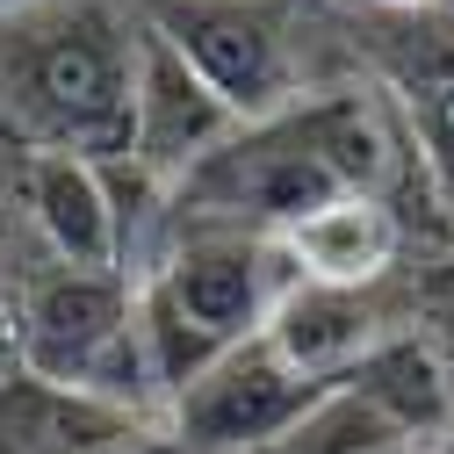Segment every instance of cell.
<instances>
[{
	"mask_svg": "<svg viewBox=\"0 0 454 454\" xmlns=\"http://www.w3.org/2000/svg\"><path fill=\"white\" fill-rule=\"evenodd\" d=\"M281 260L296 281H325V289H382V274L404 260V223L382 195H332L310 216L274 231Z\"/></svg>",
	"mask_w": 454,
	"mask_h": 454,
	"instance_id": "ba28073f",
	"label": "cell"
},
{
	"mask_svg": "<svg viewBox=\"0 0 454 454\" xmlns=\"http://www.w3.org/2000/svg\"><path fill=\"white\" fill-rule=\"evenodd\" d=\"M382 8H426V0H382Z\"/></svg>",
	"mask_w": 454,
	"mask_h": 454,
	"instance_id": "e0dca14e",
	"label": "cell"
},
{
	"mask_svg": "<svg viewBox=\"0 0 454 454\" xmlns=\"http://www.w3.org/2000/svg\"><path fill=\"white\" fill-rule=\"evenodd\" d=\"M22 8H36V0H0V22H8V15H22Z\"/></svg>",
	"mask_w": 454,
	"mask_h": 454,
	"instance_id": "2e32d148",
	"label": "cell"
},
{
	"mask_svg": "<svg viewBox=\"0 0 454 454\" xmlns=\"http://www.w3.org/2000/svg\"><path fill=\"white\" fill-rule=\"evenodd\" d=\"M174 296L202 332H216L223 347H239L267 325V310L289 289V260L267 231H239V223H202V231H181L159 253V267L145 274Z\"/></svg>",
	"mask_w": 454,
	"mask_h": 454,
	"instance_id": "8992f818",
	"label": "cell"
},
{
	"mask_svg": "<svg viewBox=\"0 0 454 454\" xmlns=\"http://www.w3.org/2000/svg\"><path fill=\"white\" fill-rule=\"evenodd\" d=\"M389 181V130L368 94H317L289 101L267 123H239L209 159L174 181L181 216L281 231L332 195H382Z\"/></svg>",
	"mask_w": 454,
	"mask_h": 454,
	"instance_id": "6da1fadb",
	"label": "cell"
},
{
	"mask_svg": "<svg viewBox=\"0 0 454 454\" xmlns=\"http://www.w3.org/2000/svg\"><path fill=\"white\" fill-rule=\"evenodd\" d=\"M137 36L108 0H36L0 22V123L29 152H130Z\"/></svg>",
	"mask_w": 454,
	"mask_h": 454,
	"instance_id": "7a4b0ae2",
	"label": "cell"
},
{
	"mask_svg": "<svg viewBox=\"0 0 454 454\" xmlns=\"http://www.w3.org/2000/svg\"><path fill=\"white\" fill-rule=\"evenodd\" d=\"M137 347H145V375H152V396L174 404V396L223 354V339L202 332L159 281H137Z\"/></svg>",
	"mask_w": 454,
	"mask_h": 454,
	"instance_id": "7c38bea8",
	"label": "cell"
},
{
	"mask_svg": "<svg viewBox=\"0 0 454 454\" xmlns=\"http://www.w3.org/2000/svg\"><path fill=\"white\" fill-rule=\"evenodd\" d=\"M426 130H433V145H440V159H447V174H454V87H440V94H433Z\"/></svg>",
	"mask_w": 454,
	"mask_h": 454,
	"instance_id": "5bb4252c",
	"label": "cell"
},
{
	"mask_svg": "<svg viewBox=\"0 0 454 454\" xmlns=\"http://www.w3.org/2000/svg\"><path fill=\"white\" fill-rule=\"evenodd\" d=\"M0 382H8V361H0Z\"/></svg>",
	"mask_w": 454,
	"mask_h": 454,
	"instance_id": "ac0fdd59",
	"label": "cell"
},
{
	"mask_svg": "<svg viewBox=\"0 0 454 454\" xmlns=\"http://www.w3.org/2000/svg\"><path fill=\"white\" fill-rule=\"evenodd\" d=\"M22 195H29V216H36V231H43V246H51L59 267H116V209H108L101 159L29 152Z\"/></svg>",
	"mask_w": 454,
	"mask_h": 454,
	"instance_id": "30bf717a",
	"label": "cell"
},
{
	"mask_svg": "<svg viewBox=\"0 0 454 454\" xmlns=\"http://www.w3.org/2000/svg\"><path fill=\"white\" fill-rule=\"evenodd\" d=\"M332 382H310L281 361L267 339H239L223 347L174 404H166V426H174L188 447L202 454H281L289 433L325 404Z\"/></svg>",
	"mask_w": 454,
	"mask_h": 454,
	"instance_id": "5b68a950",
	"label": "cell"
},
{
	"mask_svg": "<svg viewBox=\"0 0 454 454\" xmlns=\"http://www.w3.org/2000/svg\"><path fill=\"white\" fill-rule=\"evenodd\" d=\"M419 454H454V426H447V433H440V440H426V447H419Z\"/></svg>",
	"mask_w": 454,
	"mask_h": 454,
	"instance_id": "9a60e30c",
	"label": "cell"
},
{
	"mask_svg": "<svg viewBox=\"0 0 454 454\" xmlns=\"http://www.w3.org/2000/svg\"><path fill=\"white\" fill-rule=\"evenodd\" d=\"M108 454H202V447H188L174 426H137V433H123Z\"/></svg>",
	"mask_w": 454,
	"mask_h": 454,
	"instance_id": "4fadbf2b",
	"label": "cell"
},
{
	"mask_svg": "<svg viewBox=\"0 0 454 454\" xmlns=\"http://www.w3.org/2000/svg\"><path fill=\"white\" fill-rule=\"evenodd\" d=\"M339 389H354L361 404H375L396 433L411 440V454L454 426V375H447V361L426 347L419 332L375 339V347H368L347 375H339Z\"/></svg>",
	"mask_w": 454,
	"mask_h": 454,
	"instance_id": "8fae6325",
	"label": "cell"
},
{
	"mask_svg": "<svg viewBox=\"0 0 454 454\" xmlns=\"http://www.w3.org/2000/svg\"><path fill=\"white\" fill-rule=\"evenodd\" d=\"M389 310L375 289H325V281H289L281 303L267 310L260 339L310 382H339L375 339H389Z\"/></svg>",
	"mask_w": 454,
	"mask_h": 454,
	"instance_id": "9c48e42d",
	"label": "cell"
},
{
	"mask_svg": "<svg viewBox=\"0 0 454 454\" xmlns=\"http://www.w3.org/2000/svg\"><path fill=\"white\" fill-rule=\"evenodd\" d=\"M145 29L195 66V80L231 108V123H267L296 94L289 0H145Z\"/></svg>",
	"mask_w": 454,
	"mask_h": 454,
	"instance_id": "277c9868",
	"label": "cell"
},
{
	"mask_svg": "<svg viewBox=\"0 0 454 454\" xmlns=\"http://www.w3.org/2000/svg\"><path fill=\"white\" fill-rule=\"evenodd\" d=\"M15 368L43 389H73V396L145 419L159 396L137 347V281L116 267L36 274L15 310Z\"/></svg>",
	"mask_w": 454,
	"mask_h": 454,
	"instance_id": "3957f363",
	"label": "cell"
},
{
	"mask_svg": "<svg viewBox=\"0 0 454 454\" xmlns=\"http://www.w3.org/2000/svg\"><path fill=\"white\" fill-rule=\"evenodd\" d=\"M231 130H239L231 108L195 80V66L159 29H137V87H130V152L123 159H137L145 174H159L174 188L188 166L209 159Z\"/></svg>",
	"mask_w": 454,
	"mask_h": 454,
	"instance_id": "52a82bcc",
	"label": "cell"
}]
</instances>
